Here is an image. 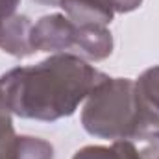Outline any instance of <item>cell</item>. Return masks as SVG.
Returning a JSON list of instances; mask_svg holds the SVG:
<instances>
[{
    "instance_id": "1",
    "label": "cell",
    "mask_w": 159,
    "mask_h": 159,
    "mask_svg": "<svg viewBox=\"0 0 159 159\" xmlns=\"http://www.w3.org/2000/svg\"><path fill=\"white\" fill-rule=\"evenodd\" d=\"M107 78L83 57L54 54L30 67H17L0 76V94L7 109L22 119L59 120Z\"/></svg>"
},
{
    "instance_id": "5",
    "label": "cell",
    "mask_w": 159,
    "mask_h": 159,
    "mask_svg": "<svg viewBox=\"0 0 159 159\" xmlns=\"http://www.w3.org/2000/svg\"><path fill=\"white\" fill-rule=\"evenodd\" d=\"M72 159H144L131 141H113L109 146H85Z\"/></svg>"
},
{
    "instance_id": "6",
    "label": "cell",
    "mask_w": 159,
    "mask_h": 159,
    "mask_svg": "<svg viewBox=\"0 0 159 159\" xmlns=\"http://www.w3.org/2000/svg\"><path fill=\"white\" fill-rule=\"evenodd\" d=\"M15 135L13 131V122H11V111L7 109L2 94H0V139Z\"/></svg>"
},
{
    "instance_id": "4",
    "label": "cell",
    "mask_w": 159,
    "mask_h": 159,
    "mask_svg": "<svg viewBox=\"0 0 159 159\" xmlns=\"http://www.w3.org/2000/svg\"><path fill=\"white\" fill-rule=\"evenodd\" d=\"M135 91L141 107L159 122V67L144 70L135 81Z\"/></svg>"
},
{
    "instance_id": "2",
    "label": "cell",
    "mask_w": 159,
    "mask_h": 159,
    "mask_svg": "<svg viewBox=\"0 0 159 159\" xmlns=\"http://www.w3.org/2000/svg\"><path fill=\"white\" fill-rule=\"evenodd\" d=\"M81 124L94 137L131 141L144 159H159V122L141 107L133 80L107 76L87 96Z\"/></svg>"
},
{
    "instance_id": "3",
    "label": "cell",
    "mask_w": 159,
    "mask_h": 159,
    "mask_svg": "<svg viewBox=\"0 0 159 159\" xmlns=\"http://www.w3.org/2000/svg\"><path fill=\"white\" fill-rule=\"evenodd\" d=\"M32 46L35 52L72 54L78 57L102 61L113 52V37L106 26H81L67 15H46L32 28Z\"/></svg>"
},
{
    "instance_id": "7",
    "label": "cell",
    "mask_w": 159,
    "mask_h": 159,
    "mask_svg": "<svg viewBox=\"0 0 159 159\" xmlns=\"http://www.w3.org/2000/svg\"><path fill=\"white\" fill-rule=\"evenodd\" d=\"M19 4H20V0H0V34H2L4 26L17 15Z\"/></svg>"
},
{
    "instance_id": "8",
    "label": "cell",
    "mask_w": 159,
    "mask_h": 159,
    "mask_svg": "<svg viewBox=\"0 0 159 159\" xmlns=\"http://www.w3.org/2000/svg\"><path fill=\"white\" fill-rule=\"evenodd\" d=\"M35 2H39L43 6H57L59 4V0H35Z\"/></svg>"
}]
</instances>
